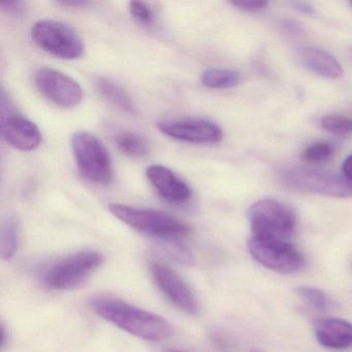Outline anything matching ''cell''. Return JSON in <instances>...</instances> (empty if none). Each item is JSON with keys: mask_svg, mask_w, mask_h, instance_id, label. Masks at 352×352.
Returning <instances> with one entry per match:
<instances>
[{"mask_svg": "<svg viewBox=\"0 0 352 352\" xmlns=\"http://www.w3.org/2000/svg\"><path fill=\"white\" fill-rule=\"evenodd\" d=\"M151 274L158 287L175 306L188 314L197 312L199 306L195 294L176 272L162 263H154L151 265Z\"/></svg>", "mask_w": 352, "mask_h": 352, "instance_id": "7c38bea8", "label": "cell"}, {"mask_svg": "<svg viewBox=\"0 0 352 352\" xmlns=\"http://www.w3.org/2000/svg\"><path fill=\"white\" fill-rule=\"evenodd\" d=\"M111 213L120 221L144 234L175 241L189 234V226L170 214L150 209H139L121 204H111Z\"/></svg>", "mask_w": 352, "mask_h": 352, "instance_id": "7a4b0ae2", "label": "cell"}, {"mask_svg": "<svg viewBox=\"0 0 352 352\" xmlns=\"http://www.w3.org/2000/svg\"><path fill=\"white\" fill-rule=\"evenodd\" d=\"M286 184L300 190L333 197H352V183L345 177L324 170L290 168L284 173Z\"/></svg>", "mask_w": 352, "mask_h": 352, "instance_id": "ba28073f", "label": "cell"}, {"mask_svg": "<svg viewBox=\"0 0 352 352\" xmlns=\"http://www.w3.org/2000/svg\"><path fill=\"white\" fill-rule=\"evenodd\" d=\"M148 181L158 195L170 204H184L191 197L190 187L170 168L153 164L146 170Z\"/></svg>", "mask_w": 352, "mask_h": 352, "instance_id": "4fadbf2b", "label": "cell"}, {"mask_svg": "<svg viewBox=\"0 0 352 352\" xmlns=\"http://www.w3.org/2000/svg\"><path fill=\"white\" fill-rule=\"evenodd\" d=\"M232 5L242 11L256 13V12H261V10L265 9L267 3L263 0H241V1H234Z\"/></svg>", "mask_w": 352, "mask_h": 352, "instance_id": "cb8c5ba5", "label": "cell"}, {"mask_svg": "<svg viewBox=\"0 0 352 352\" xmlns=\"http://www.w3.org/2000/svg\"><path fill=\"white\" fill-rule=\"evenodd\" d=\"M201 81L211 89H230L240 83L241 74L232 69L211 67L201 74Z\"/></svg>", "mask_w": 352, "mask_h": 352, "instance_id": "e0dca14e", "label": "cell"}, {"mask_svg": "<svg viewBox=\"0 0 352 352\" xmlns=\"http://www.w3.org/2000/svg\"><path fill=\"white\" fill-rule=\"evenodd\" d=\"M118 149L129 157H144L149 153L150 146L147 140L138 133L123 131L116 137Z\"/></svg>", "mask_w": 352, "mask_h": 352, "instance_id": "ac0fdd59", "label": "cell"}, {"mask_svg": "<svg viewBox=\"0 0 352 352\" xmlns=\"http://www.w3.org/2000/svg\"><path fill=\"white\" fill-rule=\"evenodd\" d=\"M298 294L302 300H305V302L310 305L316 310L323 311L329 308V298H327V294L321 292L320 289L302 286V287L298 288Z\"/></svg>", "mask_w": 352, "mask_h": 352, "instance_id": "44dd1931", "label": "cell"}, {"mask_svg": "<svg viewBox=\"0 0 352 352\" xmlns=\"http://www.w3.org/2000/svg\"><path fill=\"white\" fill-rule=\"evenodd\" d=\"M164 135L199 145H214L222 140V131L216 123L203 118H175L158 121Z\"/></svg>", "mask_w": 352, "mask_h": 352, "instance_id": "30bf717a", "label": "cell"}, {"mask_svg": "<svg viewBox=\"0 0 352 352\" xmlns=\"http://www.w3.org/2000/svg\"><path fill=\"white\" fill-rule=\"evenodd\" d=\"M129 12L131 16L144 25H151L154 21V13L150 6L143 1H131Z\"/></svg>", "mask_w": 352, "mask_h": 352, "instance_id": "603a6c76", "label": "cell"}, {"mask_svg": "<svg viewBox=\"0 0 352 352\" xmlns=\"http://www.w3.org/2000/svg\"><path fill=\"white\" fill-rule=\"evenodd\" d=\"M250 254L263 267L282 274H292L304 267L302 254L287 241L267 240L251 236Z\"/></svg>", "mask_w": 352, "mask_h": 352, "instance_id": "52a82bcc", "label": "cell"}, {"mask_svg": "<svg viewBox=\"0 0 352 352\" xmlns=\"http://www.w3.org/2000/svg\"><path fill=\"white\" fill-rule=\"evenodd\" d=\"M104 263L96 251H81L55 263L47 272L45 281L52 289L69 290L82 285Z\"/></svg>", "mask_w": 352, "mask_h": 352, "instance_id": "8992f818", "label": "cell"}, {"mask_svg": "<svg viewBox=\"0 0 352 352\" xmlns=\"http://www.w3.org/2000/svg\"><path fill=\"white\" fill-rule=\"evenodd\" d=\"M294 6H296L298 11L302 12V13L310 14V15L314 13V9L311 6L307 5V3H294Z\"/></svg>", "mask_w": 352, "mask_h": 352, "instance_id": "4316f807", "label": "cell"}, {"mask_svg": "<svg viewBox=\"0 0 352 352\" xmlns=\"http://www.w3.org/2000/svg\"><path fill=\"white\" fill-rule=\"evenodd\" d=\"M333 152H335V148L333 145L324 142H319L307 148L306 151L304 152V157L305 160L313 164H321L331 160Z\"/></svg>", "mask_w": 352, "mask_h": 352, "instance_id": "7402d4cb", "label": "cell"}, {"mask_svg": "<svg viewBox=\"0 0 352 352\" xmlns=\"http://www.w3.org/2000/svg\"><path fill=\"white\" fill-rule=\"evenodd\" d=\"M32 40L43 50L63 59H77L84 54L83 41L73 28L55 20H41L32 30Z\"/></svg>", "mask_w": 352, "mask_h": 352, "instance_id": "5b68a950", "label": "cell"}, {"mask_svg": "<svg viewBox=\"0 0 352 352\" xmlns=\"http://www.w3.org/2000/svg\"><path fill=\"white\" fill-rule=\"evenodd\" d=\"M342 170H343L344 177H345L350 183H352V154L346 158L343 166H342Z\"/></svg>", "mask_w": 352, "mask_h": 352, "instance_id": "484cf974", "label": "cell"}, {"mask_svg": "<svg viewBox=\"0 0 352 352\" xmlns=\"http://www.w3.org/2000/svg\"><path fill=\"white\" fill-rule=\"evenodd\" d=\"M168 352H183V351H180V350L172 349V350H168Z\"/></svg>", "mask_w": 352, "mask_h": 352, "instance_id": "f1b7e54d", "label": "cell"}, {"mask_svg": "<svg viewBox=\"0 0 352 352\" xmlns=\"http://www.w3.org/2000/svg\"><path fill=\"white\" fill-rule=\"evenodd\" d=\"M1 8L5 10L7 13L13 14V15L20 16L23 14V3L19 1H7V3H1Z\"/></svg>", "mask_w": 352, "mask_h": 352, "instance_id": "d4e9b609", "label": "cell"}, {"mask_svg": "<svg viewBox=\"0 0 352 352\" xmlns=\"http://www.w3.org/2000/svg\"><path fill=\"white\" fill-rule=\"evenodd\" d=\"M321 126L333 135H347L352 131V121L342 115H327L321 119Z\"/></svg>", "mask_w": 352, "mask_h": 352, "instance_id": "ffe728a7", "label": "cell"}, {"mask_svg": "<svg viewBox=\"0 0 352 352\" xmlns=\"http://www.w3.org/2000/svg\"><path fill=\"white\" fill-rule=\"evenodd\" d=\"M96 84L100 96L111 104L127 114L135 115L137 113L133 100L122 87L106 78H98Z\"/></svg>", "mask_w": 352, "mask_h": 352, "instance_id": "2e32d148", "label": "cell"}, {"mask_svg": "<svg viewBox=\"0 0 352 352\" xmlns=\"http://www.w3.org/2000/svg\"><path fill=\"white\" fill-rule=\"evenodd\" d=\"M298 59L305 69L319 77L337 79L343 75L339 61L321 49L304 47L298 51Z\"/></svg>", "mask_w": 352, "mask_h": 352, "instance_id": "9a60e30c", "label": "cell"}, {"mask_svg": "<svg viewBox=\"0 0 352 352\" xmlns=\"http://www.w3.org/2000/svg\"><path fill=\"white\" fill-rule=\"evenodd\" d=\"M72 149L80 174L89 182L107 185L113 180V164L106 146L96 135L78 131L72 138Z\"/></svg>", "mask_w": 352, "mask_h": 352, "instance_id": "3957f363", "label": "cell"}, {"mask_svg": "<svg viewBox=\"0 0 352 352\" xmlns=\"http://www.w3.org/2000/svg\"><path fill=\"white\" fill-rule=\"evenodd\" d=\"M317 341L329 349L352 347V324L344 319L323 318L315 324Z\"/></svg>", "mask_w": 352, "mask_h": 352, "instance_id": "5bb4252c", "label": "cell"}, {"mask_svg": "<svg viewBox=\"0 0 352 352\" xmlns=\"http://www.w3.org/2000/svg\"><path fill=\"white\" fill-rule=\"evenodd\" d=\"M252 236L287 241L296 228V217L285 206L274 199H261L248 211Z\"/></svg>", "mask_w": 352, "mask_h": 352, "instance_id": "277c9868", "label": "cell"}, {"mask_svg": "<svg viewBox=\"0 0 352 352\" xmlns=\"http://www.w3.org/2000/svg\"><path fill=\"white\" fill-rule=\"evenodd\" d=\"M10 108V102H9ZM1 104V135L15 149L32 151L42 142L38 127L30 119Z\"/></svg>", "mask_w": 352, "mask_h": 352, "instance_id": "8fae6325", "label": "cell"}, {"mask_svg": "<svg viewBox=\"0 0 352 352\" xmlns=\"http://www.w3.org/2000/svg\"><path fill=\"white\" fill-rule=\"evenodd\" d=\"M34 84L45 98L61 108H73L83 100L80 84L57 69H38L34 74Z\"/></svg>", "mask_w": 352, "mask_h": 352, "instance_id": "9c48e42d", "label": "cell"}, {"mask_svg": "<svg viewBox=\"0 0 352 352\" xmlns=\"http://www.w3.org/2000/svg\"><path fill=\"white\" fill-rule=\"evenodd\" d=\"M19 241V226L15 218L8 217L1 226L0 251L3 261H10L15 255Z\"/></svg>", "mask_w": 352, "mask_h": 352, "instance_id": "d6986e66", "label": "cell"}, {"mask_svg": "<svg viewBox=\"0 0 352 352\" xmlns=\"http://www.w3.org/2000/svg\"><path fill=\"white\" fill-rule=\"evenodd\" d=\"M91 307L104 320L146 341L160 342L172 335V327L164 317L118 298L98 296L92 298Z\"/></svg>", "mask_w": 352, "mask_h": 352, "instance_id": "6da1fadb", "label": "cell"}, {"mask_svg": "<svg viewBox=\"0 0 352 352\" xmlns=\"http://www.w3.org/2000/svg\"><path fill=\"white\" fill-rule=\"evenodd\" d=\"M350 6H351V7H352V1H351V3H350Z\"/></svg>", "mask_w": 352, "mask_h": 352, "instance_id": "f546056e", "label": "cell"}, {"mask_svg": "<svg viewBox=\"0 0 352 352\" xmlns=\"http://www.w3.org/2000/svg\"><path fill=\"white\" fill-rule=\"evenodd\" d=\"M61 5L65 6V7H84V6L88 5L86 1H63L60 3Z\"/></svg>", "mask_w": 352, "mask_h": 352, "instance_id": "83f0119b", "label": "cell"}]
</instances>
